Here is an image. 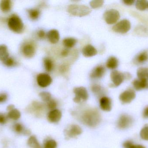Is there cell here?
<instances>
[{
  "label": "cell",
  "instance_id": "1",
  "mask_svg": "<svg viewBox=\"0 0 148 148\" xmlns=\"http://www.w3.org/2000/svg\"><path fill=\"white\" fill-rule=\"evenodd\" d=\"M82 123L90 127L97 126L101 120L99 111L95 109H89L84 111L80 116Z\"/></svg>",
  "mask_w": 148,
  "mask_h": 148
},
{
  "label": "cell",
  "instance_id": "2",
  "mask_svg": "<svg viewBox=\"0 0 148 148\" xmlns=\"http://www.w3.org/2000/svg\"><path fill=\"white\" fill-rule=\"evenodd\" d=\"M67 11L74 16L83 17L89 14L91 10L88 6L81 4H71L68 7Z\"/></svg>",
  "mask_w": 148,
  "mask_h": 148
},
{
  "label": "cell",
  "instance_id": "3",
  "mask_svg": "<svg viewBox=\"0 0 148 148\" xmlns=\"http://www.w3.org/2000/svg\"><path fill=\"white\" fill-rule=\"evenodd\" d=\"M8 25L10 28L16 33H21L23 30V24L20 17L14 15L9 18Z\"/></svg>",
  "mask_w": 148,
  "mask_h": 148
},
{
  "label": "cell",
  "instance_id": "4",
  "mask_svg": "<svg viewBox=\"0 0 148 148\" xmlns=\"http://www.w3.org/2000/svg\"><path fill=\"white\" fill-rule=\"evenodd\" d=\"M131 28V23L128 20L123 19L114 25L112 28L113 31L116 33L125 34Z\"/></svg>",
  "mask_w": 148,
  "mask_h": 148
},
{
  "label": "cell",
  "instance_id": "5",
  "mask_svg": "<svg viewBox=\"0 0 148 148\" xmlns=\"http://www.w3.org/2000/svg\"><path fill=\"white\" fill-rule=\"evenodd\" d=\"M103 17L107 23L113 24L116 23L120 19V14L118 10L112 9L106 11Z\"/></svg>",
  "mask_w": 148,
  "mask_h": 148
},
{
  "label": "cell",
  "instance_id": "6",
  "mask_svg": "<svg viewBox=\"0 0 148 148\" xmlns=\"http://www.w3.org/2000/svg\"><path fill=\"white\" fill-rule=\"evenodd\" d=\"M74 92L75 96L74 98V101L76 103H80L85 101L88 98V94L87 89L84 87H78L74 89Z\"/></svg>",
  "mask_w": 148,
  "mask_h": 148
},
{
  "label": "cell",
  "instance_id": "7",
  "mask_svg": "<svg viewBox=\"0 0 148 148\" xmlns=\"http://www.w3.org/2000/svg\"><path fill=\"white\" fill-rule=\"evenodd\" d=\"M82 132L81 128L78 125H72L65 130V136L66 139H68L76 137L81 134Z\"/></svg>",
  "mask_w": 148,
  "mask_h": 148
},
{
  "label": "cell",
  "instance_id": "8",
  "mask_svg": "<svg viewBox=\"0 0 148 148\" xmlns=\"http://www.w3.org/2000/svg\"><path fill=\"white\" fill-rule=\"evenodd\" d=\"M110 78L115 87L120 86L126 78L125 74L117 71L113 70L110 74Z\"/></svg>",
  "mask_w": 148,
  "mask_h": 148
},
{
  "label": "cell",
  "instance_id": "9",
  "mask_svg": "<svg viewBox=\"0 0 148 148\" xmlns=\"http://www.w3.org/2000/svg\"><path fill=\"white\" fill-rule=\"evenodd\" d=\"M136 94L135 92L132 89L125 90L120 95L119 99L123 103H129L135 98Z\"/></svg>",
  "mask_w": 148,
  "mask_h": 148
},
{
  "label": "cell",
  "instance_id": "10",
  "mask_svg": "<svg viewBox=\"0 0 148 148\" xmlns=\"http://www.w3.org/2000/svg\"><path fill=\"white\" fill-rule=\"evenodd\" d=\"M37 82L40 87H46L50 85L52 82V79L49 75L42 73L37 76Z\"/></svg>",
  "mask_w": 148,
  "mask_h": 148
},
{
  "label": "cell",
  "instance_id": "11",
  "mask_svg": "<svg viewBox=\"0 0 148 148\" xmlns=\"http://www.w3.org/2000/svg\"><path fill=\"white\" fill-rule=\"evenodd\" d=\"M132 123V119L127 115H123L119 118L117 126L121 129H125L129 127Z\"/></svg>",
  "mask_w": 148,
  "mask_h": 148
},
{
  "label": "cell",
  "instance_id": "12",
  "mask_svg": "<svg viewBox=\"0 0 148 148\" xmlns=\"http://www.w3.org/2000/svg\"><path fill=\"white\" fill-rule=\"evenodd\" d=\"M62 113L60 110L57 109L51 110L48 115V120L52 123H57L61 119Z\"/></svg>",
  "mask_w": 148,
  "mask_h": 148
},
{
  "label": "cell",
  "instance_id": "13",
  "mask_svg": "<svg viewBox=\"0 0 148 148\" xmlns=\"http://www.w3.org/2000/svg\"><path fill=\"white\" fill-rule=\"evenodd\" d=\"M133 86L136 90L140 91L148 88V80L135 79L133 83Z\"/></svg>",
  "mask_w": 148,
  "mask_h": 148
},
{
  "label": "cell",
  "instance_id": "14",
  "mask_svg": "<svg viewBox=\"0 0 148 148\" xmlns=\"http://www.w3.org/2000/svg\"><path fill=\"white\" fill-rule=\"evenodd\" d=\"M105 72V69L103 66L96 67L90 73V76L92 79H100L101 78Z\"/></svg>",
  "mask_w": 148,
  "mask_h": 148
},
{
  "label": "cell",
  "instance_id": "15",
  "mask_svg": "<svg viewBox=\"0 0 148 148\" xmlns=\"http://www.w3.org/2000/svg\"><path fill=\"white\" fill-rule=\"evenodd\" d=\"M100 107L103 111H110L112 108V103L110 98L103 96L100 100Z\"/></svg>",
  "mask_w": 148,
  "mask_h": 148
},
{
  "label": "cell",
  "instance_id": "16",
  "mask_svg": "<svg viewBox=\"0 0 148 148\" xmlns=\"http://www.w3.org/2000/svg\"><path fill=\"white\" fill-rule=\"evenodd\" d=\"M29 109L37 115L40 116L44 112L45 106L40 103L35 102L32 103Z\"/></svg>",
  "mask_w": 148,
  "mask_h": 148
},
{
  "label": "cell",
  "instance_id": "17",
  "mask_svg": "<svg viewBox=\"0 0 148 148\" xmlns=\"http://www.w3.org/2000/svg\"><path fill=\"white\" fill-rule=\"evenodd\" d=\"M83 55L85 57H91L97 54L96 49L91 45H87L83 48Z\"/></svg>",
  "mask_w": 148,
  "mask_h": 148
},
{
  "label": "cell",
  "instance_id": "18",
  "mask_svg": "<svg viewBox=\"0 0 148 148\" xmlns=\"http://www.w3.org/2000/svg\"><path fill=\"white\" fill-rule=\"evenodd\" d=\"M148 60V51L145 50L139 53L134 59L136 64H141L145 63Z\"/></svg>",
  "mask_w": 148,
  "mask_h": 148
},
{
  "label": "cell",
  "instance_id": "19",
  "mask_svg": "<svg viewBox=\"0 0 148 148\" xmlns=\"http://www.w3.org/2000/svg\"><path fill=\"white\" fill-rule=\"evenodd\" d=\"M49 41L53 44L58 43L60 40V35L59 31L53 29L49 31L47 35Z\"/></svg>",
  "mask_w": 148,
  "mask_h": 148
},
{
  "label": "cell",
  "instance_id": "20",
  "mask_svg": "<svg viewBox=\"0 0 148 148\" xmlns=\"http://www.w3.org/2000/svg\"><path fill=\"white\" fill-rule=\"evenodd\" d=\"M36 50L34 46L32 44L28 43L24 45L23 48V52L25 56L27 57H31L34 55Z\"/></svg>",
  "mask_w": 148,
  "mask_h": 148
},
{
  "label": "cell",
  "instance_id": "21",
  "mask_svg": "<svg viewBox=\"0 0 148 148\" xmlns=\"http://www.w3.org/2000/svg\"><path fill=\"white\" fill-rule=\"evenodd\" d=\"M119 65L118 59L114 56H110L108 58L106 63V66L110 69L114 70L116 69Z\"/></svg>",
  "mask_w": 148,
  "mask_h": 148
},
{
  "label": "cell",
  "instance_id": "22",
  "mask_svg": "<svg viewBox=\"0 0 148 148\" xmlns=\"http://www.w3.org/2000/svg\"><path fill=\"white\" fill-rule=\"evenodd\" d=\"M28 145L31 148H43L34 136H30L28 140Z\"/></svg>",
  "mask_w": 148,
  "mask_h": 148
},
{
  "label": "cell",
  "instance_id": "23",
  "mask_svg": "<svg viewBox=\"0 0 148 148\" xmlns=\"http://www.w3.org/2000/svg\"><path fill=\"white\" fill-rule=\"evenodd\" d=\"M138 79L148 80V68L140 67L137 71Z\"/></svg>",
  "mask_w": 148,
  "mask_h": 148
},
{
  "label": "cell",
  "instance_id": "24",
  "mask_svg": "<svg viewBox=\"0 0 148 148\" xmlns=\"http://www.w3.org/2000/svg\"><path fill=\"white\" fill-rule=\"evenodd\" d=\"M7 116L11 120H16L21 117V114L18 109H14L9 112Z\"/></svg>",
  "mask_w": 148,
  "mask_h": 148
},
{
  "label": "cell",
  "instance_id": "25",
  "mask_svg": "<svg viewBox=\"0 0 148 148\" xmlns=\"http://www.w3.org/2000/svg\"><path fill=\"white\" fill-rule=\"evenodd\" d=\"M8 56L7 47L4 45H0V60L3 61L9 57Z\"/></svg>",
  "mask_w": 148,
  "mask_h": 148
},
{
  "label": "cell",
  "instance_id": "26",
  "mask_svg": "<svg viewBox=\"0 0 148 148\" xmlns=\"http://www.w3.org/2000/svg\"><path fill=\"white\" fill-rule=\"evenodd\" d=\"M11 3L10 1L3 0L1 2L0 8L3 12H7L11 8Z\"/></svg>",
  "mask_w": 148,
  "mask_h": 148
},
{
  "label": "cell",
  "instance_id": "27",
  "mask_svg": "<svg viewBox=\"0 0 148 148\" xmlns=\"http://www.w3.org/2000/svg\"><path fill=\"white\" fill-rule=\"evenodd\" d=\"M77 40L73 37H68L65 38L63 41V44L65 47L67 48H72L75 46Z\"/></svg>",
  "mask_w": 148,
  "mask_h": 148
},
{
  "label": "cell",
  "instance_id": "28",
  "mask_svg": "<svg viewBox=\"0 0 148 148\" xmlns=\"http://www.w3.org/2000/svg\"><path fill=\"white\" fill-rule=\"evenodd\" d=\"M136 7L139 10H145L148 8V1L138 0L136 3Z\"/></svg>",
  "mask_w": 148,
  "mask_h": 148
},
{
  "label": "cell",
  "instance_id": "29",
  "mask_svg": "<svg viewBox=\"0 0 148 148\" xmlns=\"http://www.w3.org/2000/svg\"><path fill=\"white\" fill-rule=\"evenodd\" d=\"M44 65L45 69L47 72H51L53 67V64L51 59L45 58L44 59Z\"/></svg>",
  "mask_w": 148,
  "mask_h": 148
},
{
  "label": "cell",
  "instance_id": "30",
  "mask_svg": "<svg viewBox=\"0 0 148 148\" xmlns=\"http://www.w3.org/2000/svg\"><path fill=\"white\" fill-rule=\"evenodd\" d=\"M29 17L33 20H36L39 17L40 14V12L39 10L36 9H32L28 11Z\"/></svg>",
  "mask_w": 148,
  "mask_h": 148
},
{
  "label": "cell",
  "instance_id": "31",
  "mask_svg": "<svg viewBox=\"0 0 148 148\" xmlns=\"http://www.w3.org/2000/svg\"><path fill=\"white\" fill-rule=\"evenodd\" d=\"M40 97L44 102L48 103L52 99L51 95L50 93L47 92H42L40 93Z\"/></svg>",
  "mask_w": 148,
  "mask_h": 148
},
{
  "label": "cell",
  "instance_id": "32",
  "mask_svg": "<svg viewBox=\"0 0 148 148\" xmlns=\"http://www.w3.org/2000/svg\"><path fill=\"white\" fill-rule=\"evenodd\" d=\"M57 143L53 140H49L45 142L43 148H56Z\"/></svg>",
  "mask_w": 148,
  "mask_h": 148
},
{
  "label": "cell",
  "instance_id": "33",
  "mask_svg": "<svg viewBox=\"0 0 148 148\" xmlns=\"http://www.w3.org/2000/svg\"><path fill=\"white\" fill-rule=\"evenodd\" d=\"M14 131L18 134H24L26 129L24 128V127L21 123H16L14 125Z\"/></svg>",
  "mask_w": 148,
  "mask_h": 148
},
{
  "label": "cell",
  "instance_id": "34",
  "mask_svg": "<svg viewBox=\"0 0 148 148\" xmlns=\"http://www.w3.org/2000/svg\"><path fill=\"white\" fill-rule=\"evenodd\" d=\"M140 136L143 140H148V126H145L141 129Z\"/></svg>",
  "mask_w": 148,
  "mask_h": 148
},
{
  "label": "cell",
  "instance_id": "35",
  "mask_svg": "<svg viewBox=\"0 0 148 148\" xmlns=\"http://www.w3.org/2000/svg\"><path fill=\"white\" fill-rule=\"evenodd\" d=\"M104 1H92L90 2L91 8L94 9L98 8L103 5Z\"/></svg>",
  "mask_w": 148,
  "mask_h": 148
},
{
  "label": "cell",
  "instance_id": "36",
  "mask_svg": "<svg viewBox=\"0 0 148 148\" xmlns=\"http://www.w3.org/2000/svg\"><path fill=\"white\" fill-rule=\"evenodd\" d=\"M57 103L53 99H51L47 103V107L48 108L52 110L55 109L57 107Z\"/></svg>",
  "mask_w": 148,
  "mask_h": 148
},
{
  "label": "cell",
  "instance_id": "37",
  "mask_svg": "<svg viewBox=\"0 0 148 148\" xmlns=\"http://www.w3.org/2000/svg\"><path fill=\"white\" fill-rule=\"evenodd\" d=\"M92 91L96 94H100V93L101 92V87L99 85L95 84L93 85L91 88Z\"/></svg>",
  "mask_w": 148,
  "mask_h": 148
},
{
  "label": "cell",
  "instance_id": "38",
  "mask_svg": "<svg viewBox=\"0 0 148 148\" xmlns=\"http://www.w3.org/2000/svg\"><path fill=\"white\" fill-rule=\"evenodd\" d=\"M3 62L6 66L10 67L14 65V61L11 57H8L5 61H3Z\"/></svg>",
  "mask_w": 148,
  "mask_h": 148
},
{
  "label": "cell",
  "instance_id": "39",
  "mask_svg": "<svg viewBox=\"0 0 148 148\" xmlns=\"http://www.w3.org/2000/svg\"><path fill=\"white\" fill-rule=\"evenodd\" d=\"M8 116L6 115L0 113V124H5L8 120Z\"/></svg>",
  "mask_w": 148,
  "mask_h": 148
},
{
  "label": "cell",
  "instance_id": "40",
  "mask_svg": "<svg viewBox=\"0 0 148 148\" xmlns=\"http://www.w3.org/2000/svg\"><path fill=\"white\" fill-rule=\"evenodd\" d=\"M8 96L5 94H0V103H2L7 101Z\"/></svg>",
  "mask_w": 148,
  "mask_h": 148
},
{
  "label": "cell",
  "instance_id": "41",
  "mask_svg": "<svg viewBox=\"0 0 148 148\" xmlns=\"http://www.w3.org/2000/svg\"><path fill=\"white\" fill-rule=\"evenodd\" d=\"M37 35H38V37L40 39H43L46 36V33L44 30H39L37 32Z\"/></svg>",
  "mask_w": 148,
  "mask_h": 148
},
{
  "label": "cell",
  "instance_id": "42",
  "mask_svg": "<svg viewBox=\"0 0 148 148\" xmlns=\"http://www.w3.org/2000/svg\"><path fill=\"white\" fill-rule=\"evenodd\" d=\"M124 4L127 5H132L134 3L135 1L134 0H124L123 1Z\"/></svg>",
  "mask_w": 148,
  "mask_h": 148
},
{
  "label": "cell",
  "instance_id": "43",
  "mask_svg": "<svg viewBox=\"0 0 148 148\" xmlns=\"http://www.w3.org/2000/svg\"><path fill=\"white\" fill-rule=\"evenodd\" d=\"M133 144L132 142L130 141H127L124 142L123 144V147L124 148H129L130 147V146Z\"/></svg>",
  "mask_w": 148,
  "mask_h": 148
},
{
  "label": "cell",
  "instance_id": "44",
  "mask_svg": "<svg viewBox=\"0 0 148 148\" xmlns=\"http://www.w3.org/2000/svg\"><path fill=\"white\" fill-rule=\"evenodd\" d=\"M143 116L144 118L148 119V107L144 109L143 112Z\"/></svg>",
  "mask_w": 148,
  "mask_h": 148
},
{
  "label": "cell",
  "instance_id": "45",
  "mask_svg": "<svg viewBox=\"0 0 148 148\" xmlns=\"http://www.w3.org/2000/svg\"><path fill=\"white\" fill-rule=\"evenodd\" d=\"M69 50L67 49H66L62 50V52L61 54L62 56H66L69 54Z\"/></svg>",
  "mask_w": 148,
  "mask_h": 148
},
{
  "label": "cell",
  "instance_id": "46",
  "mask_svg": "<svg viewBox=\"0 0 148 148\" xmlns=\"http://www.w3.org/2000/svg\"><path fill=\"white\" fill-rule=\"evenodd\" d=\"M129 148H145L143 146L140 145H133L132 144L130 147Z\"/></svg>",
  "mask_w": 148,
  "mask_h": 148
},
{
  "label": "cell",
  "instance_id": "47",
  "mask_svg": "<svg viewBox=\"0 0 148 148\" xmlns=\"http://www.w3.org/2000/svg\"><path fill=\"white\" fill-rule=\"evenodd\" d=\"M14 106L13 105H9L7 107V109L8 111H10V110H12V109H14Z\"/></svg>",
  "mask_w": 148,
  "mask_h": 148
}]
</instances>
